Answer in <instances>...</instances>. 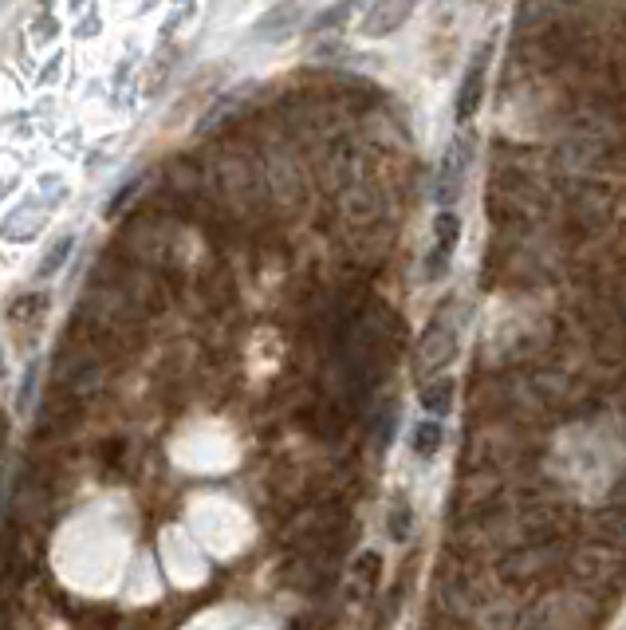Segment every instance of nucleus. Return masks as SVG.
I'll return each instance as SVG.
<instances>
[{"label":"nucleus","instance_id":"f257e3e1","mask_svg":"<svg viewBox=\"0 0 626 630\" xmlns=\"http://www.w3.org/2000/svg\"><path fill=\"white\" fill-rule=\"evenodd\" d=\"M453 355H457V327H453L449 315H438L426 327L422 343H418V371L422 375H438L445 363H453Z\"/></svg>","mask_w":626,"mask_h":630},{"label":"nucleus","instance_id":"f03ea898","mask_svg":"<svg viewBox=\"0 0 626 630\" xmlns=\"http://www.w3.org/2000/svg\"><path fill=\"white\" fill-rule=\"evenodd\" d=\"M56 378H60L63 390H71L75 398H87L103 386V367L91 351H63L60 363H56Z\"/></svg>","mask_w":626,"mask_h":630},{"label":"nucleus","instance_id":"7ed1b4c3","mask_svg":"<svg viewBox=\"0 0 626 630\" xmlns=\"http://www.w3.org/2000/svg\"><path fill=\"white\" fill-rule=\"evenodd\" d=\"M489 56H493V44H481L477 56L469 63L465 79H461V91H457V123H473L477 111H481V99H485V75H489Z\"/></svg>","mask_w":626,"mask_h":630},{"label":"nucleus","instance_id":"20e7f679","mask_svg":"<svg viewBox=\"0 0 626 630\" xmlns=\"http://www.w3.org/2000/svg\"><path fill=\"white\" fill-rule=\"evenodd\" d=\"M469 162H473V138H453L445 158H441V174H438V201L449 205L461 197L465 186V174H469Z\"/></svg>","mask_w":626,"mask_h":630},{"label":"nucleus","instance_id":"39448f33","mask_svg":"<svg viewBox=\"0 0 626 630\" xmlns=\"http://www.w3.org/2000/svg\"><path fill=\"white\" fill-rule=\"evenodd\" d=\"M410 16H414V4H398V0L367 4V8H363V24H359V32H363V36H371V40H382V36L398 32Z\"/></svg>","mask_w":626,"mask_h":630},{"label":"nucleus","instance_id":"423d86ee","mask_svg":"<svg viewBox=\"0 0 626 630\" xmlns=\"http://www.w3.org/2000/svg\"><path fill=\"white\" fill-rule=\"evenodd\" d=\"M461 241V217L453 209H441L434 217V256H430V276H441L449 268V256Z\"/></svg>","mask_w":626,"mask_h":630},{"label":"nucleus","instance_id":"0eeeda50","mask_svg":"<svg viewBox=\"0 0 626 630\" xmlns=\"http://www.w3.org/2000/svg\"><path fill=\"white\" fill-rule=\"evenodd\" d=\"M300 16H304V8H296V4H276L268 16L256 20V32H252V36L280 44V40H288V36L300 28Z\"/></svg>","mask_w":626,"mask_h":630},{"label":"nucleus","instance_id":"6e6552de","mask_svg":"<svg viewBox=\"0 0 626 630\" xmlns=\"http://www.w3.org/2000/svg\"><path fill=\"white\" fill-rule=\"evenodd\" d=\"M453 394H457V382L449 375H438L430 378V382H422L418 402L426 406V414H449L453 410Z\"/></svg>","mask_w":626,"mask_h":630},{"label":"nucleus","instance_id":"1a4fd4ad","mask_svg":"<svg viewBox=\"0 0 626 630\" xmlns=\"http://www.w3.org/2000/svg\"><path fill=\"white\" fill-rule=\"evenodd\" d=\"M441 441H445V430H441V422H418L414 426V434H410V449L418 453V457H434L441 449Z\"/></svg>","mask_w":626,"mask_h":630},{"label":"nucleus","instance_id":"9d476101","mask_svg":"<svg viewBox=\"0 0 626 630\" xmlns=\"http://www.w3.org/2000/svg\"><path fill=\"white\" fill-rule=\"evenodd\" d=\"M410 524H414L410 504L398 501L394 508H390V536H394V540H406V536H410Z\"/></svg>","mask_w":626,"mask_h":630},{"label":"nucleus","instance_id":"9b49d317","mask_svg":"<svg viewBox=\"0 0 626 630\" xmlns=\"http://www.w3.org/2000/svg\"><path fill=\"white\" fill-rule=\"evenodd\" d=\"M67 252H71V237H67V241H60V245H56V252H48V256H44V264H40V276L56 272L63 260H67Z\"/></svg>","mask_w":626,"mask_h":630}]
</instances>
